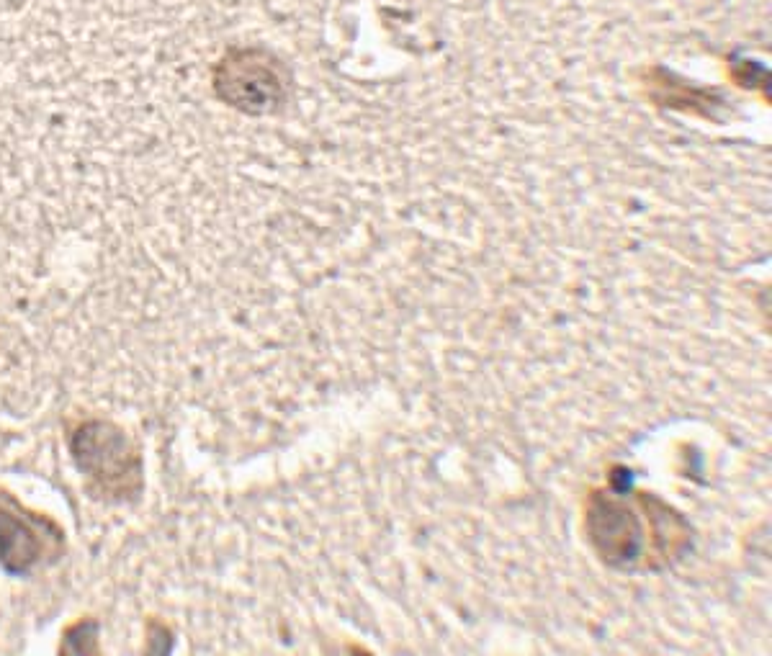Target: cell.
I'll return each instance as SVG.
<instances>
[{
	"label": "cell",
	"mask_w": 772,
	"mask_h": 656,
	"mask_svg": "<svg viewBox=\"0 0 772 656\" xmlns=\"http://www.w3.org/2000/svg\"><path fill=\"white\" fill-rule=\"evenodd\" d=\"M587 523H590L592 543L608 564L628 566L641 559L644 533L634 510H628L621 502H613L605 494H598L587 512Z\"/></svg>",
	"instance_id": "cell-1"
}]
</instances>
